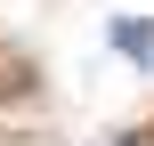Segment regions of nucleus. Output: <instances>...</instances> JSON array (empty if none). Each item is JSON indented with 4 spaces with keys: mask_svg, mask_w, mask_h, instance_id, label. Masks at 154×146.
I'll list each match as a JSON object with an SVG mask.
<instances>
[{
    "mask_svg": "<svg viewBox=\"0 0 154 146\" xmlns=\"http://www.w3.org/2000/svg\"><path fill=\"white\" fill-rule=\"evenodd\" d=\"M114 49H122L130 65L154 73V16H122V24H114Z\"/></svg>",
    "mask_w": 154,
    "mask_h": 146,
    "instance_id": "obj_1",
    "label": "nucleus"
},
{
    "mask_svg": "<svg viewBox=\"0 0 154 146\" xmlns=\"http://www.w3.org/2000/svg\"><path fill=\"white\" fill-rule=\"evenodd\" d=\"M114 146H154V138H114Z\"/></svg>",
    "mask_w": 154,
    "mask_h": 146,
    "instance_id": "obj_2",
    "label": "nucleus"
}]
</instances>
